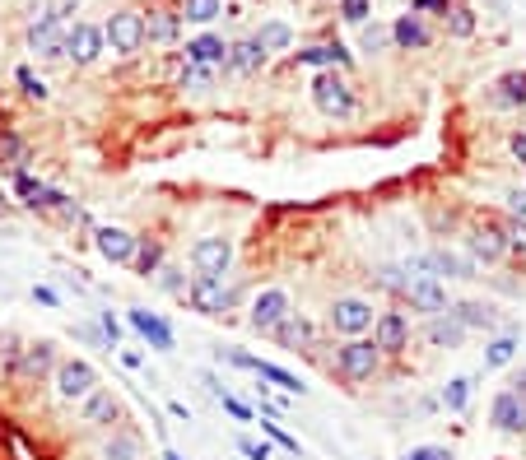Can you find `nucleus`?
Returning <instances> with one entry per match:
<instances>
[{
  "label": "nucleus",
  "instance_id": "20",
  "mask_svg": "<svg viewBox=\"0 0 526 460\" xmlns=\"http://www.w3.org/2000/svg\"><path fill=\"white\" fill-rule=\"evenodd\" d=\"M271 335H275L285 349H294V353H298V349H303V353L317 349V326H312V317H303V311H289V317L279 321Z\"/></svg>",
  "mask_w": 526,
  "mask_h": 460
},
{
  "label": "nucleus",
  "instance_id": "38",
  "mask_svg": "<svg viewBox=\"0 0 526 460\" xmlns=\"http://www.w3.org/2000/svg\"><path fill=\"white\" fill-rule=\"evenodd\" d=\"M14 84H19V93H24V98H33V102H43V98H47V84L37 79L28 66H19V70H14Z\"/></svg>",
  "mask_w": 526,
  "mask_h": 460
},
{
  "label": "nucleus",
  "instance_id": "50",
  "mask_svg": "<svg viewBox=\"0 0 526 460\" xmlns=\"http://www.w3.org/2000/svg\"><path fill=\"white\" fill-rule=\"evenodd\" d=\"M219 405H224V409H229V414L238 418V424H252V409H247V405H242V400H238V395H229V391H224V395H219Z\"/></svg>",
  "mask_w": 526,
  "mask_h": 460
},
{
  "label": "nucleus",
  "instance_id": "25",
  "mask_svg": "<svg viewBox=\"0 0 526 460\" xmlns=\"http://www.w3.org/2000/svg\"><path fill=\"white\" fill-rule=\"evenodd\" d=\"M177 33H182V14H173V10H150V19H145V42H154V47H173Z\"/></svg>",
  "mask_w": 526,
  "mask_h": 460
},
{
  "label": "nucleus",
  "instance_id": "13",
  "mask_svg": "<svg viewBox=\"0 0 526 460\" xmlns=\"http://www.w3.org/2000/svg\"><path fill=\"white\" fill-rule=\"evenodd\" d=\"M373 344L382 359H396V353H406L410 349V321H406V311H377V321H373Z\"/></svg>",
  "mask_w": 526,
  "mask_h": 460
},
{
  "label": "nucleus",
  "instance_id": "29",
  "mask_svg": "<svg viewBox=\"0 0 526 460\" xmlns=\"http://www.w3.org/2000/svg\"><path fill=\"white\" fill-rule=\"evenodd\" d=\"M517 359V335H494L490 344H484V372H494V367H508Z\"/></svg>",
  "mask_w": 526,
  "mask_h": 460
},
{
  "label": "nucleus",
  "instance_id": "56",
  "mask_svg": "<svg viewBox=\"0 0 526 460\" xmlns=\"http://www.w3.org/2000/svg\"><path fill=\"white\" fill-rule=\"evenodd\" d=\"M513 391L522 395V400H526V367H522V376H517V382H513Z\"/></svg>",
  "mask_w": 526,
  "mask_h": 460
},
{
  "label": "nucleus",
  "instance_id": "49",
  "mask_svg": "<svg viewBox=\"0 0 526 460\" xmlns=\"http://www.w3.org/2000/svg\"><path fill=\"white\" fill-rule=\"evenodd\" d=\"M401 460H452V451L448 447H410Z\"/></svg>",
  "mask_w": 526,
  "mask_h": 460
},
{
  "label": "nucleus",
  "instance_id": "7",
  "mask_svg": "<svg viewBox=\"0 0 526 460\" xmlns=\"http://www.w3.org/2000/svg\"><path fill=\"white\" fill-rule=\"evenodd\" d=\"M66 33H70V10L43 14L28 28V52L43 56V61H61V56H66Z\"/></svg>",
  "mask_w": 526,
  "mask_h": 460
},
{
  "label": "nucleus",
  "instance_id": "28",
  "mask_svg": "<svg viewBox=\"0 0 526 460\" xmlns=\"http://www.w3.org/2000/svg\"><path fill=\"white\" fill-rule=\"evenodd\" d=\"M494 102L498 108H526V70H508L494 84Z\"/></svg>",
  "mask_w": 526,
  "mask_h": 460
},
{
  "label": "nucleus",
  "instance_id": "57",
  "mask_svg": "<svg viewBox=\"0 0 526 460\" xmlns=\"http://www.w3.org/2000/svg\"><path fill=\"white\" fill-rule=\"evenodd\" d=\"M164 460H182V456H177V451H164Z\"/></svg>",
  "mask_w": 526,
  "mask_h": 460
},
{
  "label": "nucleus",
  "instance_id": "47",
  "mask_svg": "<svg viewBox=\"0 0 526 460\" xmlns=\"http://www.w3.org/2000/svg\"><path fill=\"white\" fill-rule=\"evenodd\" d=\"M448 10H452V0H410V14H442V19H448Z\"/></svg>",
  "mask_w": 526,
  "mask_h": 460
},
{
  "label": "nucleus",
  "instance_id": "44",
  "mask_svg": "<svg viewBox=\"0 0 526 460\" xmlns=\"http://www.w3.org/2000/svg\"><path fill=\"white\" fill-rule=\"evenodd\" d=\"M368 5L373 0H340V19L345 24H368Z\"/></svg>",
  "mask_w": 526,
  "mask_h": 460
},
{
  "label": "nucleus",
  "instance_id": "51",
  "mask_svg": "<svg viewBox=\"0 0 526 460\" xmlns=\"http://www.w3.org/2000/svg\"><path fill=\"white\" fill-rule=\"evenodd\" d=\"M98 326H103V344H108V349H117V340H121V326H117V317H112V311H103V317H98Z\"/></svg>",
  "mask_w": 526,
  "mask_h": 460
},
{
  "label": "nucleus",
  "instance_id": "45",
  "mask_svg": "<svg viewBox=\"0 0 526 460\" xmlns=\"http://www.w3.org/2000/svg\"><path fill=\"white\" fill-rule=\"evenodd\" d=\"M503 233H508V251H526V219H503Z\"/></svg>",
  "mask_w": 526,
  "mask_h": 460
},
{
  "label": "nucleus",
  "instance_id": "27",
  "mask_svg": "<svg viewBox=\"0 0 526 460\" xmlns=\"http://www.w3.org/2000/svg\"><path fill=\"white\" fill-rule=\"evenodd\" d=\"M452 317L461 321V326H480V330H498V307H490V303H457V307H448Z\"/></svg>",
  "mask_w": 526,
  "mask_h": 460
},
{
  "label": "nucleus",
  "instance_id": "1",
  "mask_svg": "<svg viewBox=\"0 0 526 460\" xmlns=\"http://www.w3.org/2000/svg\"><path fill=\"white\" fill-rule=\"evenodd\" d=\"M312 102H317V112L331 117V121H350V117L359 112L354 89H350V79L340 75V70H321V75L312 79Z\"/></svg>",
  "mask_w": 526,
  "mask_h": 460
},
{
  "label": "nucleus",
  "instance_id": "37",
  "mask_svg": "<svg viewBox=\"0 0 526 460\" xmlns=\"http://www.w3.org/2000/svg\"><path fill=\"white\" fill-rule=\"evenodd\" d=\"M359 47H363V52H387V47H392V28H382V24H363Z\"/></svg>",
  "mask_w": 526,
  "mask_h": 460
},
{
  "label": "nucleus",
  "instance_id": "24",
  "mask_svg": "<svg viewBox=\"0 0 526 460\" xmlns=\"http://www.w3.org/2000/svg\"><path fill=\"white\" fill-rule=\"evenodd\" d=\"M261 66H266V52H261L256 37L229 42V70H233V75H256Z\"/></svg>",
  "mask_w": 526,
  "mask_h": 460
},
{
  "label": "nucleus",
  "instance_id": "30",
  "mask_svg": "<svg viewBox=\"0 0 526 460\" xmlns=\"http://www.w3.org/2000/svg\"><path fill=\"white\" fill-rule=\"evenodd\" d=\"M256 42H261V52H289V42H294V28L285 24V19H266L261 24V33H256Z\"/></svg>",
  "mask_w": 526,
  "mask_h": 460
},
{
  "label": "nucleus",
  "instance_id": "3",
  "mask_svg": "<svg viewBox=\"0 0 526 460\" xmlns=\"http://www.w3.org/2000/svg\"><path fill=\"white\" fill-rule=\"evenodd\" d=\"M466 251L475 265H498L508 256V233H503V219L494 214H475L466 228Z\"/></svg>",
  "mask_w": 526,
  "mask_h": 460
},
{
  "label": "nucleus",
  "instance_id": "54",
  "mask_svg": "<svg viewBox=\"0 0 526 460\" xmlns=\"http://www.w3.org/2000/svg\"><path fill=\"white\" fill-rule=\"evenodd\" d=\"M508 149H513V158H517V163H526V131H517V135L508 140Z\"/></svg>",
  "mask_w": 526,
  "mask_h": 460
},
{
  "label": "nucleus",
  "instance_id": "41",
  "mask_svg": "<svg viewBox=\"0 0 526 460\" xmlns=\"http://www.w3.org/2000/svg\"><path fill=\"white\" fill-rule=\"evenodd\" d=\"M154 284L164 288V293H173V298H187V279H182V270H173V265H158Z\"/></svg>",
  "mask_w": 526,
  "mask_h": 460
},
{
  "label": "nucleus",
  "instance_id": "39",
  "mask_svg": "<svg viewBox=\"0 0 526 460\" xmlns=\"http://www.w3.org/2000/svg\"><path fill=\"white\" fill-rule=\"evenodd\" d=\"M177 89H210V66H191V61H187V66H182V75H177Z\"/></svg>",
  "mask_w": 526,
  "mask_h": 460
},
{
  "label": "nucleus",
  "instance_id": "6",
  "mask_svg": "<svg viewBox=\"0 0 526 460\" xmlns=\"http://www.w3.org/2000/svg\"><path fill=\"white\" fill-rule=\"evenodd\" d=\"M103 42L117 56H135L145 47V14L140 10H112L108 24H103Z\"/></svg>",
  "mask_w": 526,
  "mask_h": 460
},
{
  "label": "nucleus",
  "instance_id": "11",
  "mask_svg": "<svg viewBox=\"0 0 526 460\" xmlns=\"http://www.w3.org/2000/svg\"><path fill=\"white\" fill-rule=\"evenodd\" d=\"M187 303L200 311V317H224L233 307V288L224 279H214V275H196L187 284Z\"/></svg>",
  "mask_w": 526,
  "mask_h": 460
},
{
  "label": "nucleus",
  "instance_id": "53",
  "mask_svg": "<svg viewBox=\"0 0 526 460\" xmlns=\"http://www.w3.org/2000/svg\"><path fill=\"white\" fill-rule=\"evenodd\" d=\"M33 303H43V307H52V311H56V307H61V293H56V288H47V284H33Z\"/></svg>",
  "mask_w": 526,
  "mask_h": 460
},
{
  "label": "nucleus",
  "instance_id": "35",
  "mask_svg": "<svg viewBox=\"0 0 526 460\" xmlns=\"http://www.w3.org/2000/svg\"><path fill=\"white\" fill-rule=\"evenodd\" d=\"M182 14H187L191 24H214V19L224 14V0H187V5H182Z\"/></svg>",
  "mask_w": 526,
  "mask_h": 460
},
{
  "label": "nucleus",
  "instance_id": "22",
  "mask_svg": "<svg viewBox=\"0 0 526 460\" xmlns=\"http://www.w3.org/2000/svg\"><path fill=\"white\" fill-rule=\"evenodd\" d=\"M191 61V66H229V42L219 37V33H200V37H191L187 42V52H182Z\"/></svg>",
  "mask_w": 526,
  "mask_h": 460
},
{
  "label": "nucleus",
  "instance_id": "32",
  "mask_svg": "<svg viewBox=\"0 0 526 460\" xmlns=\"http://www.w3.org/2000/svg\"><path fill=\"white\" fill-rule=\"evenodd\" d=\"M471 391H475L471 376H452V382L442 386V409H448V414H461V409L471 405Z\"/></svg>",
  "mask_w": 526,
  "mask_h": 460
},
{
  "label": "nucleus",
  "instance_id": "55",
  "mask_svg": "<svg viewBox=\"0 0 526 460\" xmlns=\"http://www.w3.org/2000/svg\"><path fill=\"white\" fill-rule=\"evenodd\" d=\"M121 363H126V367H140V363H145V359H140V353H135V349H121Z\"/></svg>",
  "mask_w": 526,
  "mask_h": 460
},
{
  "label": "nucleus",
  "instance_id": "40",
  "mask_svg": "<svg viewBox=\"0 0 526 460\" xmlns=\"http://www.w3.org/2000/svg\"><path fill=\"white\" fill-rule=\"evenodd\" d=\"M448 33H452V37H471V33H475V14H471L466 5H452V10H448Z\"/></svg>",
  "mask_w": 526,
  "mask_h": 460
},
{
  "label": "nucleus",
  "instance_id": "52",
  "mask_svg": "<svg viewBox=\"0 0 526 460\" xmlns=\"http://www.w3.org/2000/svg\"><path fill=\"white\" fill-rule=\"evenodd\" d=\"M503 200H508V214H513V219H526V186H517V191H508Z\"/></svg>",
  "mask_w": 526,
  "mask_h": 460
},
{
  "label": "nucleus",
  "instance_id": "46",
  "mask_svg": "<svg viewBox=\"0 0 526 460\" xmlns=\"http://www.w3.org/2000/svg\"><path fill=\"white\" fill-rule=\"evenodd\" d=\"M219 363H233L242 372H256V353H242V349H219Z\"/></svg>",
  "mask_w": 526,
  "mask_h": 460
},
{
  "label": "nucleus",
  "instance_id": "42",
  "mask_svg": "<svg viewBox=\"0 0 526 460\" xmlns=\"http://www.w3.org/2000/svg\"><path fill=\"white\" fill-rule=\"evenodd\" d=\"M261 437H266V442H275V447H285L289 456H298V451H303V447H298V437H289L279 424H261Z\"/></svg>",
  "mask_w": 526,
  "mask_h": 460
},
{
  "label": "nucleus",
  "instance_id": "31",
  "mask_svg": "<svg viewBox=\"0 0 526 460\" xmlns=\"http://www.w3.org/2000/svg\"><path fill=\"white\" fill-rule=\"evenodd\" d=\"M256 376H261V382H271V386H279V391H289V395H303V391H308L294 372H285L279 363H266V359H256Z\"/></svg>",
  "mask_w": 526,
  "mask_h": 460
},
{
  "label": "nucleus",
  "instance_id": "17",
  "mask_svg": "<svg viewBox=\"0 0 526 460\" xmlns=\"http://www.w3.org/2000/svg\"><path fill=\"white\" fill-rule=\"evenodd\" d=\"M126 321H131V330L135 335H145L150 340V349H158V353H173L177 349V340H173V326L158 317V311H145V307H135V311H126Z\"/></svg>",
  "mask_w": 526,
  "mask_h": 460
},
{
  "label": "nucleus",
  "instance_id": "9",
  "mask_svg": "<svg viewBox=\"0 0 526 460\" xmlns=\"http://www.w3.org/2000/svg\"><path fill=\"white\" fill-rule=\"evenodd\" d=\"M191 265H196V275L224 279L229 270H233V238H224V233L196 238V242H191Z\"/></svg>",
  "mask_w": 526,
  "mask_h": 460
},
{
  "label": "nucleus",
  "instance_id": "23",
  "mask_svg": "<svg viewBox=\"0 0 526 460\" xmlns=\"http://www.w3.org/2000/svg\"><path fill=\"white\" fill-rule=\"evenodd\" d=\"M429 42H433V33L419 14H401L392 24V47H401V52H424Z\"/></svg>",
  "mask_w": 526,
  "mask_h": 460
},
{
  "label": "nucleus",
  "instance_id": "16",
  "mask_svg": "<svg viewBox=\"0 0 526 460\" xmlns=\"http://www.w3.org/2000/svg\"><path fill=\"white\" fill-rule=\"evenodd\" d=\"M117 414H121V400L108 386H93L85 400H79V424H85V428H112Z\"/></svg>",
  "mask_w": 526,
  "mask_h": 460
},
{
  "label": "nucleus",
  "instance_id": "34",
  "mask_svg": "<svg viewBox=\"0 0 526 460\" xmlns=\"http://www.w3.org/2000/svg\"><path fill=\"white\" fill-rule=\"evenodd\" d=\"M131 265H135L145 279H154V275H158V265H164V246H158V242H150V238H140V246H135V261H131Z\"/></svg>",
  "mask_w": 526,
  "mask_h": 460
},
{
  "label": "nucleus",
  "instance_id": "36",
  "mask_svg": "<svg viewBox=\"0 0 526 460\" xmlns=\"http://www.w3.org/2000/svg\"><path fill=\"white\" fill-rule=\"evenodd\" d=\"M19 353H24V340H19V335H0V372L5 376H14Z\"/></svg>",
  "mask_w": 526,
  "mask_h": 460
},
{
  "label": "nucleus",
  "instance_id": "5",
  "mask_svg": "<svg viewBox=\"0 0 526 460\" xmlns=\"http://www.w3.org/2000/svg\"><path fill=\"white\" fill-rule=\"evenodd\" d=\"M401 298L410 303V311L419 317H442L452 303H448V284L433 279V275H419V270H406V288H401Z\"/></svg>",
  "mask_w": 526,
  "mask_h": 460
},
{
  "label": "nucleus",
  "instance_id": "26",
  "mask_svg": "<svg viewBox=\"0 0 526 460\" xmlns=\"http://www.w3.org/2000/svg\"><path fill=\"white\" fill-rule=\"evenodd\" d=\"M103 460H145V447L131 428H112L103 442Z\"/></svg>",
  "mask_w": 526,
  "mask_h": 460
},
{
  "label": "nucleus",
  "instance_id": "10",
  "mask_svg": "<svg viewBox=\"0 0 526 460\" xmlns=\"http://www.w3.org/2000/svg\"><path fill=\"white\" fill-rule=\"evenodd\" d=\"M294 311V298L285 288H261L256 298H252V307H247V326L252 330H261V335H271L279 321H285Z\"/></svg>",
  "mask_w": 526,
  "mask_h": 460
},
{
  "label": "nucleus",
  "instance_id": "15",
  "mask_svg": "<svg viewBox=\"0 0 526 460\" xmlns=\"http://www.w3.org/2000/svg\"><path fill=\"white\" fill-rule=\"evenodd\" d=\"M103 52H108L103 28H98V24H70V33H66V56L75 61V66H93Z\"/></svg>",
  "mask_w": 526,
  "mask_h": 460
},
{
  "label": "nucleus",
  "instance_id": "2",
  "mask_svg": "<svg viewBox=\"0 0 526 460\" xmlns=\"http://www.w3.org/2000/svg\"><path fill=\"white\" fill-rule=\"evenodd\" d=\"M373 321H377V307L368 298H354V293H345V298H336L327 307V326L340 335V340H359V335H373Z\"/></svg>",
  "mask_w": 526,
  "mask_h": 460
},
{
  "label": "nucleus",
  "instance_id": "8",
  "mask_svg": "<svg viewBox=\"0 0 526 460\" xmlns=\"http://www.w3.org/2000/svg\"><path fill=\"white\" fill-rule=\"evenodd\" d=\"M52 386H56V395L66 405H79L85 395L98 386V367L89 363V359H61L56 363V372H52Z\"/></svg>",
  "mask_w": 526,
  "mask_h": 460
},
{
  "label": "nucleus",
  "instance_id": "12",
  "mask_svg": "<svg viewBox=\"0 0 526 460\" xmlns=\"http://www.w3.org/2000/svg\"><path fill=\"white\" fill-rule=\"evenodd\" d=\"M56 344L52 340H33L24 344V353H19V367H14V382H24V386H37V382H47V376L56 372Z\"/></svg>",
  "mask_w": 526,
  "mask_h": 460
},
{
  "label": "nucleus",
  "instance_id": "33",
  "mask_svg": "<svg viewBox=\"0 0 526 460\" xmlns=\"http://www.w3.org/2000/svg\"><path fill=\"white\" fill-rule=\"evenodd\" d=\"M24 163H28V144L19 140L14 131H0V167H10V173H19Z\"/></svg>",
  "mask_w": 526,
  "mask_h": 460
},
{
  "label": "nucleus",
  "instance_id": "19",
  "mask_svg": "<svg viewBox=\"0 0 526 460\" xmlns=\"http://www.w3.org/2000/svg\"><path fill=\"white\" fill-rule=\"evenodd\" d=\"M419 340L429 344V349H457L461 340H466V326H461L452 311H442V317H424Z\"/></svg>",
  "mask_w": 526,
  "mask_h": 460
},
{
  "label": "nucleus",
  "instance_id": "48",
  "mask_svg": "<svg viewBox=\"0 0 526 460\" xmlns=\"http://www.w3.org/2000/svg\"><path fill=\"white\" fill-rule=\"evenodd\" d=\"M377 284H382V288H392V293H401V288H406V270L382 265V270H377Z\"/></svg>",
  "mask_w": 526,
  "mask_h": 460
},
{
  "label": "nucleus",
  "instance_id": "43",
  "mask_svg": "<svg viewBox=\"0 0 526 460\" xmlns=\"http://www.w3.org/2000/svg\"><path fill=\"white\" fill-rule=\"evenodd\" d=\"M238 451L247 456V460H271V442H266V437H261V442H256V437L238 432Z\"/></svg>",
  "mask_w": 526,
  "mask_h": 460
},
{
  "label": "nucleus",
  "instance_id": "4",
  "mask_svg": "<svg viewBox=\"0 0 526 460\" xmlns=\"http://www.w3.org/2000/svg\"><path fill=\"white\" fill-rule=\"evenodd\" d=\"M377 367H382V353H377V344L368 340V335H359V340H345V344L336 349V372L345 376L350 386L373 382Z\"/></svg>",
  "mask_w": 526,
  "mask_h": 460
},
{
  "label": "nucleus",
  "instance_id": "18",
  "mask_svg": "<svg viewBox=\"0 0 526 460\" xmlns=\"http://www.w3.org/2000/svg\"><path fill=\"white\" fill-rule=\"evenodd\" d=\"M490 424L498 428V432H526V400L517 391H498L494 395V405H490Z\"/></svg>",
  "mask_w": 526,
  "mask_h": 460
},
{
  "label": "nucleus",
  "instance_id": "14",
  "mask_svg": "<svg viewBox=\"0 0 526 460\" xmlns=\"http://www.w3.org/2000/svg\"><path fill=\"white\" fill-rule=\"evenodd\" d=\"M93 246H98V256H103L108 265H131L135 261V246H140V238L135 233H126V228H112V223H103L93 233Z\"/></svg>",
  "mask_w": 526,
  "mask_h": 460
},
{
  "label": "nucleus",
  "instance_id": "21",
  "mask_svg": "<svg viewBox=\"0 0 526 460\" xmlns=\"http://www.w3.org/2000/svg\"><path fill=\"white\" fill-rule=\"evenodd\" d=\"M298 66H312V70H350L354 66V56L340 47V42H317V47H303L294 52Z\"/></svg>",
  "mask_w": 526,
  "mask_h": 460
}]
</instances>
